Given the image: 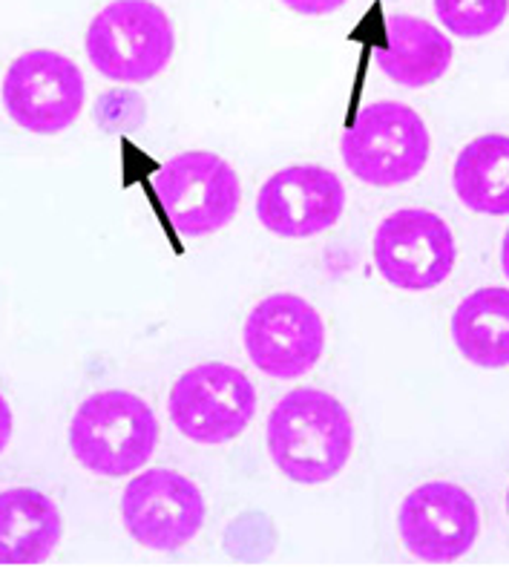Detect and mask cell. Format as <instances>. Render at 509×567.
Returning <instances> with one entry per match:
<instances>
[{
    "label": "cell",
    "instance_id": "1",
    "mask_svg": "<svg viewBox=\"0 0 509 567\" xmlns=\"http://www.w3.org/2000/svg\"><path fill=\"white\" fill-rule=\"evenodd\" d=\"M354 450V421L331 392L291 389L268 417V453L288 482L329 484Z\"/></svg>",
    "mask_w": 509,
    "mask_h": 567
},
{
    "label": "cell",
    "instance_id": "2",
    "mask_svg": "<svg viewBox=\"0 0 509 567\" xmlns=\"http://www.w3.org/2000/svg\"><path fill=\"white\" fill-rule=\"evenodd\" d=\"M158 432V417L147 401L122 389L95 392L72 415V458L86 473L124 478L153 458Z\"/></svg>",
    "mask_w": 509,
    "mask_h": 567
},
{
    "label": "cell",
    "instance_id": "3",
    "mask_svg": "<svg viewBox=\"0 0 509 567\" xmlns=\"http://www.w3.org/2000/svg\"><path fill=\"white\" fill-rule=\"evenodd\" d=\"M429 127L401 101L366 104L340 144L345 167L372 187H397L417 179L429 162Z\"/></svg>",
    "mask_w": 509,
    "mask_h": 567
},
{
    "label": "cell",
    "instance_id": "4",
    "mask_svg": "<svg viewBox=\"0 0 509 567\" xmlns=\"http://www.w3.org/2000/svg\"><path fill=\"white\" fill-rule=\"evenodd\" d=\"M176 35L150 0H113L86 29V58L110 81L144 84L170 64Z\"/></svg>",
    "mask_w": 509,
    "mask_h": 567
},
{
    "label": "cell",
    "instance_id": "5",
    "mask_svg": "<svg viewBox=\"0 0 509 567\" xmlns=\"http://www.w3.org/2000/svg\"><path fill=\"white\" fill-rule=\"evenodd\" d=\"M156 196L176 234L185 239L210 237L237 216L242 185L222 156L187 151L165 162L156 176Z\"/></svg>",
    "mask_w": 509,
    "mask_h": 567
},
{
    "label": "cell",
    "instance_id": "6",
    "mask_svg": "<svg viewBox=\"0 0 509 567\" xmlns=\"http://www.w3.org/2000/svg\"><path fill=\"white\" fill-rule=\"evenodd\" d=\"M167 412L187 441L230 444L257 415V389L248 374L228 363H201L173 383Z\"/></svg>",
    "mask_w": 509,
    "mask_h": 567
},
{
    "label": "cell",
    "instance_id": "7",
    "mask_svg": "<svg viewBox=\"0 0 509 567\" xmlns=\"http://www.w3.org/2000/svg\"><path fill=\"white\" fill-rule=\"evenodd\" d=\"M84 93L79 66L52 50H29L14 58L0 90L9 118L35 136H58L72 127L84 107Z\"/></svg>",
    "mask_w": 509,
    "mask_h": 567
},
{
    "label": "cell",
    "instance_id": "8",
    "mask_svg": "<svg viewBox=\"0 0 509 567\" xmlns=\"http://www.w3.org/2000/svg\"><path fill=\"white\" fill-rule=\"evenodd\" d=\"M245 352L268 378L297 381L323 358V317L300 295L266 297L245 320Z\"/></svg>",
    "mask_w": 509,
    "mask_h": 567
},
{
    "label": "cell",
    "instance_id": "9",
    "mask_svg": "<svg viewBox=\"0 0 509 567\" xmlns=\"http://www.w3.org/2000/svg\"><path fill=\"white\" fill-rule=\"evenodd\" d=\"M201 489L176 470H144L124 487L122 518L133 542L156 554L181 550L205 525Z\"/></svg>",
    "mask_w": 509,
    "mask_h": 567
},
{
    "label": "cell",
    "instance_id": "10",
    "mask_svg": "<svg viewBox=\"0 0 509 567\" xmlns=\"http://www.w3.org/2000/svg\"><path fill=\"white\" fill-rule=\"evenodd\" d=\"M372 251L383 280L401 291L438 288L458 259L455 234L446 219L424 208L388 214L374 234Z\"/></svg>",
    "mask_w": 509,
    "mask_h": 567
},
{
    "label": "cell",
    "instance_id": "11",
    "mask_svg": "<svg viewBox=\"0 0 509 567\" xmlns=\"http://www.w3.org/2000/svg\"><path fill=\"white\" fill-rule=\"evenodd\" d=\"M406 554L426 565H449L472 550L481 513L467 489L453 482H426L403 498L397 511Z\"/></svg>",
    "mask_w": 509,
    "mask_h": 567
},
{
    "label": "cell",
    "instance_id": "12",
    "mask_svg": "<svg viewBox=\"0 0 509 567\" xmlns=\"http://www.w3.org/2000/svg\"><path fill=\"white\" fill-rule=\"evenodd\" d=\"M345 210V185L329 167H282L262 185L257 216L262 228L282 239H311L340 223Z\"/></svg>",
    "mask_w": 509,
    "mask_h": 567
},
{
    "label": "cell",
    "instance_id": "13",
    "mask_svg": "<svg viewBox=\"0 0 509 567\" xmlns=\"http://www.w3.org/2000/svg\"><path fill=\"white\" fill-rule=\"evenodd\" d=\"M64 536L58 504L35 487L0 493V565H43Z\"/></svg>",
    "mask_w": 509,
    "mask_h": 567
},
{
    "label": "cell",
    "instance_id": "14",
    "mask_svg": "<svg viewBox=\"0 0 509 567\" xmlns=\"http://www.w3.org/2000/svg\"><path fill=\"white\" fill-rule=\"evenodd\" d=\"M455 47L435 23L395 14L386 21V43L374 50V61L395 84L420 90L440 81L453 64Z\"/></svg>",
    "mask_w": 509,
    "mask_h": 567
},
{
    "label": "cell",
    "instance_id": "15",
    "mask_svg": "<svg viewBox=\"0 0 509 567\" xmlns=\"http://www.w3.org/2000/svg\"><path fill=\"white\" fill-rule=\"evenodd\" d=\"M453 340L478 369L509 367V288H478L453 315Z\"/></svg>",
    "mask_w": 509,
    "mask_h": 567
},
{
    "label": "cell",
    "instance_id": "16",
    "mask_svg": "<svg viewBox=\"0 0 509 567\" xmlns=\"http://www.w3.org/2000/svg\"><path fill=\"white\" fill-rule=\"evenodd\" d=\"M453 185L464 208L484 216L509 214V136L487 133L458 153Z\"/></svg>",
    "mask_w": 509,
    "mask_h": 567
},
{
    "label": "cell",
    "instance_id": "17",
    "mask_svg": "<svg viewBox=\"0 0 509 567\" xmlns=\"http://www.w3.org/2000/svg\"><path fill=\"white\" fill-rule=\"evenodd\" d=\"M444 29L458 38L492 35L509 14V0H435Z\"/></svg>",
    "mask_w": 509,
    "mask_h": 567
},
{
    "label": "cell",
    "instance_id": "18",
    "mask_svg": "<svg viewBox=\"0 0 509 567\" xmlns=\"http://www.w3.org/2000/svg\"><path fill=\"white\" fill-rule=\"evenodd\" d=\"M297 14H331L343 9L349 0H282Z\"/></svg>",
    "mask_w": 509,
    "mask_h": 567
},
{
    "label": "cell",
    "instance_id": "19",
    "mask_svg": "<svg viewBox=\"0 0 509 567\" xmlns=\"http://www.w3.org/2000/svg\"><path fill=\"white\" fill-rule=\"evenodd\" d=\"M9 439H12V410L7 398L0 395V453L9 446Z\"/></svg>",
    "mask_w": 509,
    "mask_h": 567
},
{
    "label": "cell",
    "instance_id": "20",
    "mask_svg": "<svg viewBox=\"0 0 509 567\" xmlns=\"http://www.w3.org/2000/svg\"><path fill=\"white\" fill-rule=\"evenodd\" d=\"M501 268H503V274L509 277V230L503 234V243H501Z\"/></svg>",
    "mask_w": 509,
    "mask_h": 567
},
{
    "label": "cell",
    "instance_id": "21",
    "mask_svg": "<svg viewBox=\"0 0 509 567\" xmlns=\"http://www.w3.org/2000/svg\"><path fill=\"white\" fill-rule=\"evenodd\" d=\"M507 513H509V489H507Z\"/></svg>",
    "mask_w": 509,
    "mask_h": 567
}]
</instances>
